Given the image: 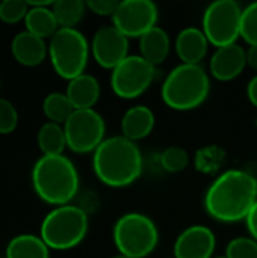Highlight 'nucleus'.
<instances>
[{
	"instance_id": "obj_16",
	"label": "nucleus",
	"mask_w": 257,
	"mask_h": 258,
	"mask_svg": "<svg viewBox=\"0 0 257 258\" xmlns=\"http://www.w3.org/2000/svg\"><path fill=\"white\" fill-rule=\"evenodd\" d=\"M176 53L182 63L200 65V62L206 57L209 41L201 29L198 27H185L179 32L174 42Z\"/></svg>"
},
{
	"instance_id": "obj_32",
	"label": "nucleus",
	"mask_w": 257,
	"mask_h": 258,
	"mask_svg": "<svg viewBox=\"0 0 257 258\" xmlns=\"http://www.w3.org/2000/svg\"><path fill=\"white\" fill-rule=\"evenodd\" d=\"M247 97H248L250 103L257 109V74L247 85Z\"/></svg>"
},
{
	"instance_id": "obj_18",
	"label": "nucleus",
	"mask_w": 257,
	"mask_h": 258,
	"mask_svg": "<svg viewBox=\"0 0 257 258\" xmlns=\"http://www.w3.org/2000/svg\"><path fill=\"white\" fill-rule=\"evenodd\" d=\"M65 94L76 110L94 109L100 100V82L92 74L83 73L68 82Z\"/></svg>"
},
{
	"instance_id": "obj_34",
	"label": "nucleus",
	"mask_w": 257,
	"mask_h": 258,
	"mask_svg": "<svg viewBox=\"0 0 257 258\" xmlns=\"http://www.w3.org/2000/svg\"><path fill=\"white\" fill-rule=\"evenodd\" d=\"M111 258H127V257H124V255H121V254H118V255H114V257H111Z\"/></svg>"
},
{
	"instance_id": "obj_29",
	"label": "nucleus",
	"mask_w": 257,
	"mask_h": 258,
	"mask_svg": "<svg viewBox=\"0 0 257 258\" xmlns=\"http://www.w3.org/2000/svg\"><path fill=\"white\" fill-rule=\"evenodd\" d=\"M18 125V112L15 106L0 97V135H11Z\"/></svg>"
},
{
	"instance_id": "obj_5",
	"label": "nucleus",
	"mask_w": 257,
	"mask_h": 258,
	"mask_svg": "<svg viewBox=\"0 0 257 258\" xmlns=\"http://www.w3.org/2000/svg\"><path fill=\"white\" fill-rule=\"evenodd\" d=\"M88 213L74 204L55 207L41 222L39 237L50 249L67 251L83 242L88 234Z\"/></svg>"
},
{
	"instance_id": "obj_20",
	"label": "nucleus",
	"mask_w": 257,
	"mask_h": 258,
	"mask_svg": "<svg viewBox=\"0 0 257 258\" xmlns=\"http://www.w3.org/2000/svg\"><path fill=\"white\" fill-rule=\"evenodd\" d=\"M24 26L27 32L41 39H50L59 30V24L52 11V6H29Z\"/></svg>"
},
{
	"instance_id": "obj_27",
	"label": "nucleus",
	"mask_w": 257,
	"mask_h": 258,
	"mask_svg": "<svg viewBox=\"0 0 257 258\" xmlns=\"http://www.w3.org/2000/svg\"><path fill=\"white\" fill-rule=\"evenodd\" d=\"M241 38L250 45H257V2L242 9Z\"/></svg>"
},
{
	"instance_id": "obj_13",
	"label": "nucleus",
	"mask_w": 257,
	"mask_h": 258,
	"mask_svg": "<svg viewBox=\"0 0 257 258\" xmlns=\"http://www.w3.org/2000/svg\"><path fill=\"white\" fill-rule=\"evenodd\" d=\"M217 237L206 225L183 230L174 242V258H214Z\"/></svg>"
},
{
	"instance_id": "obj_15",
	"label": "nucleus",
	"mask_w": 257,
	"mask_h": 258,
	"mask_svg": "<svg viewBox=\"0 0 257 258\" xmlns=\"http://www.w3.org/2000/svg\"><path fill=\"white\" fill-rule=\"evenodd\" d=\"M11 51L14 59L20 65L38 67L48 56V45L45 44V39H41L27 30H23L12 38Z\"/></svg>"
},
{
	"instance_id": "obj_30",
	"label": "nucleus",
	"mask_w": 257,
	"mask_h": 258,
	"mask_svg": "<svg viewBox=\"0 0 257 258\" xmlns=\"http://www.w3.org/2000/svg\"><path fill=\"white\" fill-rule=\"evenodd\" d=\"M117 0H88L86 6L88 11H91L92 14L98 15V17H111L115 14L117 8H118Z\"/></svg>"
},
{
	"instance_id": "obj_36",
	"label": "nucleus",
	"mask_w": 257,
	"mask_h": 258,
	"mask_svg": "<svg viewBox=\"0 0 257 258\" xmlns=\"http://www.w3.org/2000/svg\"><path fill=\"white\" fill-rule=\"evenodd\" d=\"M0 85H2V83H0Z\"/></svg>"
},
{
	"instance_id": "obj_28",
	"label": "nucleus",
	"mask_w": 257,
	"mask_h": 258,
	"mask_svg": "<svg viewBox=\"0 0 257 258\" xmlns=\"http://www.w3.org/2000/svg\"><path fill=\"white\" fill-rule=\"evenodd\" d=\"M29 11V3L24 0H3L0 2V20L6 24L24 21Z\"/></svg>"
},
{
	"instance_id": "obj_9",
	"label": "nucleus",
	"mask_w": 257,
	"mask_h": 258,
	"mask_svg": "<svg viewBox=\"0 0 257 258\" xmlns=\"http://www.w3.org/2000/svg\"><path fill=\"white\" fill-rule=\"evenodd\" d=\"M67 148L76 154L94 153L106 139V122L95 109L74 110L64 124Z\"/></svg>"
},
{
	"instance_id": "obj_35",
	"label": "nucleus",
	"mask_w": 257,
	"mask_h": 258,
	"mask_svg": "<svg viewBox=\"0 0 257 258\" xmlns=\"http://www.w3.org/2000/svg\"><path fill=\"white\" fill-rule=\"evenodd\" d=\"M214 258H226V255H223V257H214Z\"/></svg>"
},
{
	"instance_id": "obj_8",
	"label": "nucleus",
	"mask_w": 257,
	"mask_h": 258,
	"mask_svg": "<svg viewBox=\"0 0 257 258\" xmlns=\"http://www.w3.org/2000/svg\"><path fill=\"white\" fill-rule=\"evenodd\" d=\"M241 18L242 8L238 2L218 0L204 9L201 30L215 48L236 44L241 38Z\"/></svg>"
},
{
	"instance_id": "obj_4",
	"label": "nucleus",
	"mask_w": 257,
	"mask_h": 258,
	"mask_svg": "<svg viewBox=\"0 0 257 258\" xmlns=\"http://www.w3.org/2000/svg\"><path fill=\"white\" fill-rule=\"evenodd\" d=\"M211 94V79L201 65L180 63L165 77L161 89L164 103L177 112L198 109Z\"/></svg>"
},
{
	"instance_id": "obj_17",
	"label": "nucleus",
	"mask_w": 257,
	"mask_h": 258,
	"mask_svg": "<svg viewBox=\"0 0 257 258\" xmlns=\"http://www.w3.org/2000/svg\"><path fill=\"white\" fill-rule=\"evenodd\" d=\"M155 113L148 106H133L126 110L121 118V136L132 142H138L151 135L155 128Z\"/></svg>"
},
{
	"instance_id": "obj_10",
	"label": "nucleus",
	"mask_w": 257,
	"mask_h": 258,
	"mask_svg": "<svg viewBox=\"0 0 257 258\" xmlns=\"http://www.w3.org/2000/svg\"><path fill=\"white\" fill-rule=\"evenodd\" d=\"M156 67L139 54H129L111 73V88L118 98L135 100L141 97L153 83Z\"/></svg>"
},
{
	"instance_id": "obj_25",
	"label": "nucleus",
	"mask_w": 257,
	"mask_h": 258,
	"mask_svg": "<svg viewBox=\"0 0 257 258\" xmlns=\"http://www.w3.org/2000/svg\"><path fill=\"white\" fill-rule=\"evenodd\" d=\"M159 163H161V168L165 172L179 174V172H182V171H185L188 168L189 156L180 147H168L159 156Z\"/></svg>"
},
{
	"instance_id": "obj_24",
	"label": "nucleus",
	"mask_w": 257,
	"mask_h": 258,
	"mask_svg": "<svg viewBox=\"0 0 257 258\" xmlns=\"http://www.w3.org/2000/svg\"><path fill=\"white\" fill-rule=\"evenodd\" d=\"M74 110L65 92H50L42 101V112L50 122L64 125Z\"/></svg>"
},
{
	"instance_id": "obj_12",
	"label": "nucleus",
	"mask_w": 257,
	"mask_h": 258,
	"mask_svg": "<svg viewBox=\"0 0 257 258\" xmlns=\"http://www.w3.org/2000/svg\"><path fill=\"white\" fill-rule=\"evenodd\" d=\"M91 54L105 70H115L129 56V38L115 26L100 27L91 41Z\"/></svg>"
},
{
	"instance_id": "obj_22",
	"label": "nucleus",
	"mask_w": 257,
	"mask_h": 258,
	"mask_svg": "<svg viewBox=\"0 0 257 258\" xmlns=\"http://www.w3.org/2000/svg\"><path fill=\"white\" fill-rule=\"evenodd\" d=\"M36 142L42 156H62L67 148L64 125L50 121L44 122L38 130Z\"/></svg>"
},
{
	"instance_id": "obj_11",
	"label": "nucleus",
	"mask_w": 257,
	"mask_h": 258,
	"mask_svg": "<svg viewBox=\"0 0 257 258\" xmlns=\"http://www.w3.org/2000/svg\"><path fill=\"white\" fill-rule=\"evenodd\" d=\"M159 9L151 0H123L112 15L115 26L127 38H141L158 26Z\"/></svg>"
},
{
	"instance_id": "obj_1",
	"label": "nucleus",
	"mask_w": 257,
	"mask_h": 258,
	"mask_svg": "<svg viewBox=\"0 0 257 258\" xmlns=\"http://www.w3.org/2000/svg\"><path fill=\"white\" fill-rule=\"evenodd\" d=\"M257 203V178L242 169L218 175L204 195L208 215L223 224L245 221Z\"/></svg>"
},
{
	"instance_id": "obj_3",
	"label": "nucleus",
	"mask_w": 257,
	"mask_h": 258,
	"mask_svg": "<svg viewBox=\"0 0 257 258\" xmlns=\"http://www.w3.org/2000/svg\"><path fill=\"white\" fill-rule=\"evenodd\" d=\"M80 178L67 156H41L32 168V187L36 197L55 207L71 204L79 194Z\"/></svg>"
},
{
	"instance_id": "obj_19",
	"label": "nucleus",
	"mask_w": 257,
	"mask_h": 258,
	"mask_svg": "<svg viewBox=\"0 0 257 258\" xmlns=\"http://www.w3.org/2000/svg\"><path fill=\"white\" fill-rule=\"evenodd\" d=\"M171 41L168 33L156 26L139 38V56L150 62L153 67L164 63L170 54Z\"/></svg>"
},
{
	"instance_id": "obj_6",
	"label": "nucleus",
	"mask_w": 257,
	"mask_h": 258,
	"mask_svg": "<svg viewBox=\"0 0 257 258\" xmlns=\"http://www.w3.org/2000/svg\"><path fill=\"white\" fill-rule=\"evenodd\" d=\"M112 237L118 254L127 258H145L159 243V230L150 216L126 213L115 222Z\"/></svg>"
},
{
	"instance_id": "obj_14",
	"label": "nucleus",
	"mask_w": 257,
	"mask_h": 258,
	"mask_svg": "<svg viewBox=\"0 0 257 258\" xmlns=\"http://www.w3.org/2000/svg\"><path fill=\"white\" fill-rule=\"evenodd\" d=\"M247 67V50L236 44L217 48L209 60V71L220 82H230L239 77Z\"/></svg>"
},
{
	"instance_id": "obj_31",
	"label": "nucleus",
	"mask_w": 257,
	"mask_h": 258,
	"mask_svg": "<svg viewBox=\"0 0 257 258\" xmlns=\"http://www.w3.org/2000/svg\"><path fill=\"white\" fill-rule=\"evenodd\" d=\"M245 224H247V228H248L250 236L257 242V203L254 204V207L251 209L250 215L247 216Z\"/></svg>"
},
{
	"instance_id": "obj_26",
	"label": "nucleus",
	"mask_w": 257,
	"mask_h": 258,
	"mask_svg": "<svg viewBox=\"0 0 257 258\" xmlns=\"http://www.w3.org/2000/svg\"><path fill=\"white\" fill-rule=\"evenodd\" d=\"M226 258H257V242L251 236L232 239L226 246Z\"/></svg>"
},
{
	"instance_id": "obj_23",
	"label": "nucleus",
	"mask_w": 257,
	"mask_h": 258,
	"mask_svg": "<svg viewBox=\"0 0 257 258\" xmlns=\"http://www.w3.org/2000/svg\"><path fill=\"white\" fill-rule=\"evenodd\" d=\"M52 11L59 29H76V26L83 20L88 6L83 0H56L52 5Z\"/></svg>"
},
{
	"instance_id": "obj_33",
	"label": "nucleus",
	"mask_w": 257,
	"mask_h": 258,
	"mask_svg": "<svg viewBox=\"0 0 257 258\" xmlns=\"http://www.w3.org/2000/svg\"><path fill=\"white\" fill-rule=\"evenodd\" d=\"M247 65L257 73V45H250L247 48Z\"/></svg>"
},
{
	"instance_id": "obj_21",
	"label": "nucleus",
	"mask_w": 257,
	"mask_h": 258,
	"mask_svg": "<svg viewBox=\"0 0 257 258\" xmlns=\"http://www.w3.org/2000/svg\"><path fill=\"white\" fill-rule=\"evenodd\" d=\"M6 258H50V248L39 236L20 234L9 240Z\"/></svg>"
},
{
	"instance_id": "obj_7",
	"label": "nucleus",
	"mask_w": 257,
	"mask_h": 258,
	"mask_svg": "<svg viewBox=\"0 0 257 258\" xmlns=\"http://www.w3.org/2000/svg\"><path fill=\"white\" fill-rule=\"evenodd\" d=\"M91 54V44L77 29H59L48 42V57L55 73L65 79L85 73Z\"/></svg>"
},
{
	"instance_id": "obj_2",
	"label": "nucleus",
	"mask_w": 257,
	"mask_h": 258,
	"mask_svg": "<svg viewBox=\"0 0 257 258\" xmlns=\"http://www.w3.org/2000/svg\"><path fill=\"white\" fill-rule=\"evenodd\" d=\"M142 169L144 159L139 147L121 135L106 138L92 153V171L108 187L121 189L133 184Z\"/></svg>"
}]
</instances>
